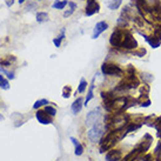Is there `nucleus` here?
Segmentation results:
<instances>
[{
  "instance_id": "34",
  "label": "nucleus",
  "mask_w": 161,
  "mask_h": 161,
  "mask_svg": "<svg viewBox=\"0 0 161 161\" xmlns=\"http://www.w3.org/2000/svg\"><path fill=\"white\" fill-rule=\"evenodd\" d=\"M5 119V118H4V117H2V115H1V114H0V121H2V120Z\"/></svg>"
},
{
  "instance_id": "26",
  "label": "nucleus",
  "mask_w": 161,
  "mask_h": 161,
  "mask_svg": "<svg viewBox=\"0 0 161 161\" xmlns=\"http://www.w3.org/2000/svg\"><path fill=\"white\" fill-rule=\"evenodd\" d=\"M0 72H1L2 74H5V75L7 77V79H11V80H13V79L15 78V77H14V73H13V72L6 71V70H5L4 67H0Z\"/></svg>"
},
{
  "instance_id": "13",
  "label": "nucleus",
  "mask_w": 161,
  "mask_h": 161,
  "mask_svg": "<svg viewBox=\"0 0 161 161\" xmlns=\"http://www.w3.org/2000/svg\"><path fill=\"white\" fill-rule=\"evenodd\" d=\"M84 99L83 98H78V99H75V101L72 104V112L74 114H78L80 113V111H81V108H83V106H84Z\"/></svg>"
},
{
  "instance_id": "10",
  "label": "nucleus",
  "mask_w": 161,
  "mask_h": 161,
  "mask_svg": "<svg viewBox=\"0 0 161 161\" xmlns=\"http://www.w3.org/2000/svg\"><path fill=\"white\" fill-rule=\"evenodd\" d=\"M107 28H108V24L106 21H99V23H96L94 31H93V34H92V39L99 38V36L101 34L102 32H105Z\"/></svg>"
},
{
  "instance_id": "29",
  "label": "nucleus",
  "mask_w": 161,
  "mask_h": 161,
  "mask_svg": "<svg viewBox=\"0 0 161 161\" xmlns=\"http://www.w3.org/2000/svg\"><path fill=\"white\" fill-rule=\"evenodd\" d=\"M73 12H74V10H68V11H66V12H64V18H68V17H71L72 14H73Z\"/></svg>"
},
{
  "instance_id": "5",
  "label": "nucleus",
  "mask_w": 161,
  "mask_h": 161,
  "mask_svg": "<svg viewBox=\"0 0 161 161\" xmlns=\"http://www.w3.org/2000/svg\"><path fill=\"white\" fill-rule=\"evenodd\" d=\"M100 11V5L96 0H86V7H85V14L87 17L94 15Z\"/></svg>"
},
{
  "instance_id": "19",
  "label": "nucleus",
  "mask_w": 161,
  "mask_h": 161,
  "mask_svg": "<svg viewBox=\"0 0 161 161\" xmlns=\"http://www.w3.org/2000/svg\"><path fill=\"white\" fill-rule=\"evenodd\" d=\"M67 4H68V0H62V1L55 0L53 4H52V7H53L54 10H64Z\"/></svg>"
},
{
  "instance_id": "27",
  "label": "nucleus",
  "mask_w": 161,
  "mask_h": 161,
  "mask_svg": "<svg viewBox=\"0 0 161 161\" xmlns=\"http://www.w3.org/2000/svg\"><path fill=\"white\" fill-rule=\"evenodd\" d=\"M45 111H46V112H47V113L49 114L52 118L55 117V114H57V109H55L54 107H52V106H48V105L45 107Z\"/></svg>"
},
{
  "instance_id": "14",
  "label": "nucleus",
  "mask_w": 161,
  "mask_h": 161,
  "mask_svg": "<svg viewBox=\"0 0 161 161\" xmlns=\"http://www.w3.org/2000/svg\"><path fill=\"white\" fill-rule=\"evenodd\" d=\"M94 81H95V78L92 79V84H91L90 88H88V92H87V96L84 100V106H87V104L94 98V94H93V90H94Z\"/></svg>"
},
{
  "instance_id": "2",
  "label": "nucleus",
  "mask_w": 161,
  "mask_h": 161,
  "mask_svg": "<svg viewBox=\"0 0 161 161\" xmlns=\"http://www.w3.org/2000/svg\"><path fill=\"white\" fill-rule=\"evenodd\" d=\"M125 28L118 27L112 32L111 38H109V44L114 48H121V44L124 41V36H125Z\"/></svg>"
},
{
  "instance_id": "32",
  "label": "nucleus",
  "mask_w": 161,
  "mask_h": 161,
  "mask_svg": "<svg viewBox=\"0 0 161 161\" xmlns=\"http://www.w3.org/2000/svg\"><path fill=\"white\" fill-rule=\"evenodd\" d=\"M5 2H6L7 7H11L13 6V4H14V0H5Z\"/></svg>"
},
{
  "instance_id": "31",
  "label": "nucleus",
  "mask_w": 161,
  "mask_h": 161,
  "mask_svg": "<svg viewBox=\"0 0 161 161\" xmlns=\"http://www.w3.org/2000/svg\"><path fill=\"white\" fill-rule=\"evenodd\" d=\"M150 159H152V155H146L142 159H138L137 161H150Z\"/></svg>"
},
{
  "instance_id": "7",
  "label": "nucleus",
  "mask_w": 161,
  "mask_h": 161,
  "mask_svg": "<svg viewBox=\"0 0 161 161\" xmlns=\"http://www.w3.org/2000/svg\"><path fill=\"white\" fill-rule=\"evenodd\" d=\"M100 117H101V109L99 107L94 108L93 111H91L90 113L87 114V117H86V125L87 126H91V125H95L96 122H98V120L100 119Z\"/></svg>"
},
{
  "instance_id": "22",
  "label": "nucleus",
  "mask_w": 161,
  "mask_h": 161,
  "mask_svg": "<svg viewBox=\"0 0 161 161\" xmlns=\"http://www.w3.org/2000/svg\"><path fill=\"white\" fill-rule=\"evenodd\" d=\"M86 88H87V81H86L85 78H81L79 87H78V92L79 93H84V92H86Z\"/></svg>"
},
{
  "instance_id": "6",
  "label": "nucleus",
  "mask_w": 161,
  "mask_h": 161,
  "mask_svg": "<svg viewBox=\"0 0 161 161\" xmlns=\"http://www.w3.org/2000/svg\"><path fill=\"white\" fill-rule=\"evenodd\" d=\"M138 47V42L137 40L133 38L131 33L128 31H125V36H124V41L121 44V48H125V49H134Z\"/></svg>"
},
{
  "instance_id": "17",
  "label": "nucleus",
  "mask_w": 161,
  "mask_h": 161,
  "mask_svg": "<svg viewBox=\"0 0 161 161\" xmlns=\"http://www.w3.org/2000/svg\"><path fill=\"white\" fill-rule=\"evenodd\" d=\"M65 32H66V28L64 27V28L61 30V33H60V36H58L57 38H54V39H53V44H54V46H55V47L59 48L60 46H61V42H62V40L65 39V36H66Z\"/></svg>"
},
{
  "instance_id": "12",
  "label": "nucleus",
  "mask_w": 161,
  "mask_h": 161,
  "mask_svg": "<svg viewBox=\"0 0 161 161\" xmlns=\"http://www.w3.org/2000/svg\"><path fill=\"white\" fill-rule=\"evenodd\" d=\"M121 152L119 149H112L106 154V160L107 161H119L121 160Z\"/></svg>"
},
{
  "instance_id": "4",
  "label": "nucleus",
  "mask_w": 161,
  "mask_h": 161,
  "mask_svg": "<svg viewBox=\"0 0 161 161\" xmlns=\"http://www.w3.org/2000/svg\"><path fill=\"white\" fill-rule=\"evenodd\" d=\"M104 133H105L104 132V126L101 124H95L90 131L87 132V137L92 142H98L104 135Z\"/></svg>"
},
{
  "instance_id": "3",
  "label": "nucleus",
  "mask_w": 161,
  "mask_h": 161,
  "mask_svg": "<svg viewBox=\"0 0 161 161\" xmlns=\"http://www.w3.org/2000/svg\"><path fill=\"white\" fill-rule=\"evenodd\" d=\"M101 72L104 75H117V77H119V75H122V74H124V71L120 68L119 66L111 64V62L102 64Z\"/></svg>"
},
{
  "instance_id": "1",
  "label": "nucleus",
  "mask_w": 161,
  "mask_h": 161,
  "mask_svg": "<svg viewBox=\"0 0 161 161\" xmlns=\"http://www.w3.org/2000/svg\"><path fill=\"white\" fill-rule=\"evenodd\" d=\"M120 131H111L109 133H108L106 137L104 138L101 140V142H100V145H101V148H100V152L101 153H104L105 150H107V149L112 148L115 143L119 141L120 139H121V135H118L119 134Z\"/></svg>"
},
{
  "instance_id": "21",
  "label": "nucleus",
  "mask_w": 161,
  "mask_h": 161,
  "mask_svg": "<svg viewBox=\"0 0 161 161\" xmlns=\"http://www.w3.org/2000/svg\"><path fill=\"white\" fill-rule=\"evenodd\" d=\"M0 87L2 90H10V83H8V79L2 75V73L0 74Z\"/></svg>"
},
{
  "instance_id": "33",
  "label": "nucleus",
  "mask_w": 161,
  "mask_h": 161,
  "mask_svg": "<svg viewBox=\"0 0 161 161\" xmlns=\"http://www.w3.org/2000/svg\"><path fill=\"white\" fill-rule=\"evenodd\" d=\"M25 1H26V0H18V2L20 4V5H21V4H24Z\"/></svg>"
},
{
  "instance_id": "28",
  "label": "nucleus",
  "mask_w": 161,
  "mask_h": 161,
  "mask_svg": "<svg viewBox=\"0 0 161 161\" xmlns=\"http://www.w3.org/2000/svg\"><path fill=\"white\" fill-rule=\"evenodd\" d=\"M70 95H71V87H70V86H65V87H64V91H62V98L68 99Z\"/></svg>"
},
{
  "instance_id": "8",
  "label": "nucleus",
  "mask_w": 161,
  "mask_h": 161,
  "mask_svg": "<svg viewBox=\"0 0 161 161\" xmlns=\"http://www.w3.org/2000/svg\"><path fill=\"white\" fill-rule=\"evenodd\" d=\"M152 141H153L152 137H150L149 134H145L142 141L138 145L135 149H137L139 153H143V152H146V150H148L149 149L150 145H152Z\"/></svg>"
},
{
  "instance_id": "20",
  "label": "nucleus",
  "mask_w": 161,
  "mask_h": 161,
  "mask_svg": "<svg viewBox=\"0 0 161 161\" xmlns=\"http://www.w3.org/2000/svg\"><path fill=\"white\" fill-rule=\"evenodd\" d=\"M49 20V17H48V14L46 12H38L36 13V21L38 23H46Z\"/></svg>"
},
{
  "instance_id": "9",
  "label": "nucleus",
  "mask_w": 161,
  "mask_h": 161,
  "mask_svg": "<svg viewBox=\"0 0 161 161\" xmlns=\"http://www.w3.org/2000/svg\"><path fill=\"white\" fill-rule=\"evenodd\" d=\"M36 119H38V121H39L40 124H42V125H49V124H52V117H51L45 109L36 111Z\"/></svg>"
},
{
  "instance_id": "15",
  "label": "nucleus",
  "mask_w": 161,
  "mask_h": 161,
  "mask_svg": "<svg viewBox=\"0 0 161 161\" xmlns=\"http://www.w3.org/2000/svg\"><path fill=\"white\" fill-rule=\"evenodd\" d=\"M143 36H145V39H146V41L149 44V46L152 48H158L159 46H160L161 41L156 38V36H147L143 34Z\"/></svg>"
},
{
  "instance_id": "30",
  "label": "nucleus",
  "mask_w": 161,
  "mask_h": 161,
  "mask_svg": "<svg viewBox=\"0 0 161 161\" xmlns=\"http://www.w3.org/2000/svg\"><path fill=\"white\" fill-rule=\"evenodd\" d=\"M68 6H70L71 10H74V11L77 10V4H75V2H73V1H68Z\"/></svg>"
},
{
  "instance_id": "24",
  "label": "nucleus",
  "mask_w": 161,
  "mask_h": 161,
  "mask_svg": "<svg viewBox=\"0 0 161 161\" xmlns=\"http://www.w3.org/2000/svg\"><path fill=\"white\" fill-rule=\"evenodd\" d=\"M48 104V100H46V99H40V100H36V104L33 105V108L34 109H38L39 107H41V106H47Z\"/></svg>"
},
{
  "instance_id": "18",
  "label": "nucleus",
  "mask_w": 161,
  "mask_h": 161,
  "mask_svg": "<svg viewBox=\"0 0 161 161\" xmlns=\"http://www.w3.org/2000/svg\"><path fill=\"white\" fill-rule=\"evenodd\" d=\"M122 4V0H107V7L111 11L118 10Z\"/></svg>"
},
{
  "instance_id": "23",
  "label": "nucleus",
  "mask_w": 161,
  "mask_h": 161,
  "mask_svg": "<svg viewBox=\"0 0 161 161\" xmlns=\"http://www.w3.org/2000/svg\"><path fill=\"white\" fill-rule=\"evenodd\" d=\"M138 154H139V152H138L137 149H134V150H132L131 153H128V154L126 155L122 161H134V159L137 158Z\"/></svg>"
},
{
  "instance_id": "16",
  "label": "nucleus",
  "mask_w": 161,
  "mask_h": 161,
  "mask_svg": "<svg viewBox=\"0 0 161 161\" xmlns=\"http://www.w3.org/2000/svg\"><path fill=\"white\" fill-rule=\"evenodd\" d=\"M71 141L73 142V145H74V153H75V155H78V156H80V155L84 153V147H83V145L78 141L75 138H71Z\"/></svg>"
},
{
  "instance_id": "11",
  "label": "nucleus",
  "mask_w": 161,
  "mask_h": 161,
  "mask_svg": "<svg viewBox=\"0 0 161 161\" xmlns=\"http://www.w3.org/2000/svg\"><path fill=\"white\" fill-rule=\"evenodd\" d=\"M17 61V57L15 55H11V54H8V55H5V57H2L1 59H0V65L1 67H10V66L14 64Z\"/></svg>"
},
{
  "instance_id": "25",
  "label": "nucleus",
  "mask_w": 161,
  "mask_h": 161,
  "mask_svg": "<svg viewBox=\"0 0 161 161\" xmlns=\"http://www.w3.org/2000/svg\"><path fill=\"white\" fill-rule=\"evenodd\" d=\"M153 126H154L155 128H156L159 138H161V117L155 120V121H154V125H153Z\"/></svg>"
}]
</instances>
